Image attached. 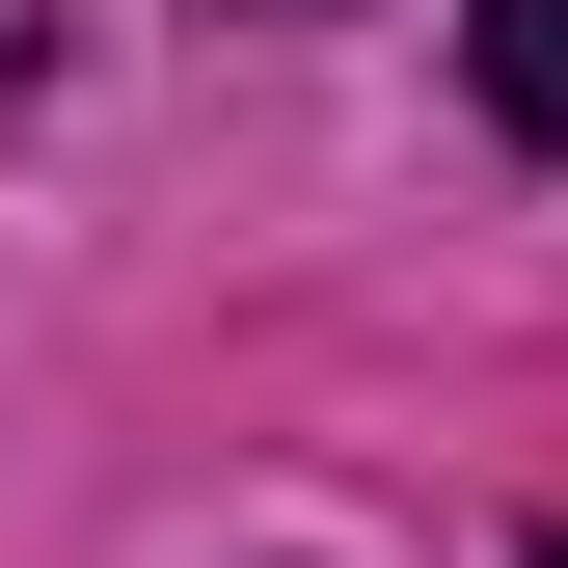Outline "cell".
Wrapping results in <instances>:
<instances>
[{"label":"cell","mask_w":568,"mask_h":568,"mask_svg":"<svg viewBox=\"0 0 568 568\" xmlns=\"http://www.w3.org/2000/svg\"><path fill=\"white\" fill-rule=\"evenodd\" d=\"M460 54H487V135L568 163V0H460Z\"/></svg>","instance_id":"obj_1"},{"label":"cell","mask_w":568,"mask_h":568,"mask_svg":"<svg viewBox=\"0 0 568 568\" xmlns=\"http://www.w3.org/2000/svg\"><path fill=\"white\" fill-rule=\"evenodd\" d=\"M541 568H568V541H541Z\"/></svg>","instance_id":"obj_2"}]
</instances>
